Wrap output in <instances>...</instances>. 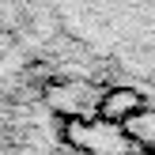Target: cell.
Wrapping results in <instances>:
<instances>
[{
  "label": "cell",
  "mask_w": 155,
  "mask_h": 155,
  "mask_svg": "<svg viewBox=\"0 0 155 155\" xmlns=\"http://www.w3.org/2000/svg\"><path fill=\"white\" fill-rule=\"evenodd\" d=\"M140 106H144V95H140V91H133V87H114V91H102L95 117L110 121V125H121V121L133 117Z\"/></svg>",
  "instance_id": "3"
},
{
  "label": "cell",
  "mask_w": 155,
  "mask_h": 155,
  "mask_svg": "<svg viewBox=\"0 0 155 155\" xmlns=\"http://www.w3.org/2000/svg\"><path fill=\"white\" fill-rule=\"evenodd\" d=\"M61 136H64L76 151H83V155H129L133 151L125 129L110 125V121H102V117H95V121L91 117H68L64 125H61Z\"/></svg>",
  "instance_id": "1"
},
{
  "label": "cell",
  "mask_w": 155,
  "mask_h": 155,
  "mask_svg": "<svg viewBox=\"0 0 155 155\" xmlns=\"http://www.w3.org/2000/svg\"><path fill=\"white\" fill-rule=\"evenodd\" d=\"M140 155H155V151H140Z\"/></svg>",
  "instance_id": "5"
},
{
  "label": "cell",
  "mask_w": 155,
  "mask_h": 155,
  "mask_svg": "<svg viewBox=\"0 0 155 155\" xmlns=\"http://www.w3.org/2000/svg\"><path fill=\"white\" fill-rule=\"evenodd\" d=\"M121 129H125L129 144H136L140 151H155V110L151 106H140L133 117L121 121Z\"/></svg>",
  "instance_id": "4"
},
{
  "label": "cell",
  "mask_w": 155,
  "mask_h": 155,
  "mask_svg": "<svg viewBox=\"0 0 155 155\" xmlns=\"http://www.w3.org/2000/svg\"><path fill=\"white\" fill-rule=\"evenodd\" d=\"M45 106H49L57 117H91V114L98 110V98H102V91L95 87L91 80H53L45 83Z\"/></svg>",
  "instance_id": "2"
}]
</instances>
